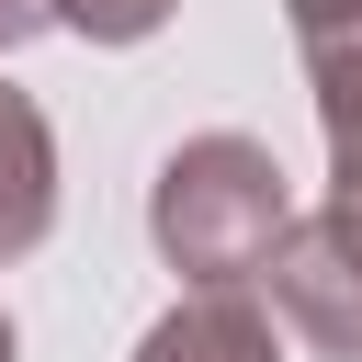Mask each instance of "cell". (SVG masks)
<instances>
[{
  "label": "cell",
  "instance_id": "5",
  "mask_svg": "<svg viewBox=\"0 0 362 362\" xmlns=\"http://www.w3.org/2000/svg\"><path fill=\"white\" fill-rule=\"evenodd\" d=\"M305 102H317V136H328V158L351 170V158H362V23H339V34H305Z\"/></svg>",
  "mask_w": 362,
  "mask_h": 362
},
{
  "label": "cell",
  "instance_id": "9",
  "mask_svg": "<svg viewBox=\"0 0 362 362\" xmlns=\"http://www.w3.org/2000/svg\"><path fill=\"white\" fill-rule=\"evenodd\" d=\"M294 11V34H339V23H362V0H283Z\"/></svg>",
  "mask_w": 362,
  "mask_h": 362
},
{
  "label": "cell",
  "instance_id": "7",
  "mask_svg": "<svg viewBox=\"0 0 362 362\" xmlns=\"http://www.w3.org/2000/svg\"><path fill=\"white\" fill-rule=\"evenodd\" d=\"M317 215H328V238L362 260V158H351V170H328V204H317Z\"/></svg>",
  "mask_w": 362,
  "mask_h": 362
},
{
  "label": "cell",
  "instance_id": "2",
  "mask_svg": "<svg viewBox=\"0 0 362 362\" xmlns=\"http://www.w3.org/2000/svg\"><path fill=\"white\" fill-rule=\"evenodd\" d=\"M260 294H272V317H283L305 351H328V362H362V260L328 238V215H294V238L272 249Z\"/></svg>",
  "mask_w": 362,
  "mask_h": 362
},
{
  "label": "cell",
  "instance_id": "4",
  "mask_svg": "<svg viewBox=\"0 0 362 362\" xmlns=\"http://www.w3.org/2000/svg\"><path fill=\"white\" fill-rule=\"evenodd\" d=\"M136 362H283V317H272L249 283H226V294H181V305L136 339Z\"/></svg>",
  "mask_w": 362,
  "mask_h": 362
},
{
  "label": "cell",
  "instance_id": "8",
  "mask_svg": "<svg viewBox=\"0 0 362 362\" xmlns=\"http://www.w3.org/2000/svg\"><path fill=\"white\" fill-rule=\"evenodd\" d=\"M45 23H57V0H0V57H11V45H34Z\"/></svg>",
  "mask_w": 362,
  "mask_h": 362
},
{
  "label": "cell",
  "instance_id": "3",
  "mask_svg": "<svg viewBox=\"0 0 362 362\" xmlns=\"http://www.w3.org/2000/svg\"><path fill=\"white\" fill-rule=\"evenodd\" d=\"M57 226V124L34 113V90L0 79V272L34 260Z\"/></svg>",
  "mask_w": 362,
  "mask_h": 362
},
{
  "label": "cell",
  "instance_id": "10",
  "mask_svg": "<svg viewBox=\"0 0 362 362\" xmlns=\"http://www.w3.org/2000/svg\"><path fill=\"white\" fill-rule=\"evenodd\" d=\"M0 362H23V328H11V317H0Z\"/></svg>",
  "mask_w": 362,
  "mask_h": 362
},
{
  "label": "cell",
  "instance_id": "6",
  "mask_svg": "<svg viewBox=\"0 0 362 362\" xmlns=\"http://www.w3.org/2000/svg\"><path fill=\"white\" fill-rule=\"evenodd\" d=\"M170 11L181 0H57V34H79V45H147Z\"/></svg>",
  "mask_w": 362,
  "mask_h": 362
},
{
  "label": "cell",
  "instance_id": "1",
  "mask_svg": "<svg viewBox=\"0 0 362 362\" xmlns=\"http://www.w3.org/2000/svg\"><path fill=\"white\" fill-rule=\"evenodd\" d=\"M147 238L192 294L260 283L272 249L294 238V181L260 136H181L147 181Z\"/></svg>",
  "mask_w": 362,
  "mask_h": 362
}]
</instances>
